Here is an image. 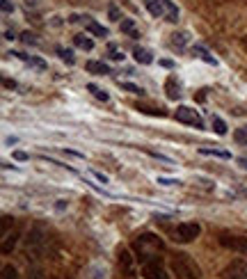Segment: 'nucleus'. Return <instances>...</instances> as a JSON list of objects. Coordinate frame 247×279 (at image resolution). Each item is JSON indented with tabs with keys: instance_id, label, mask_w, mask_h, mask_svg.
I'll use <instances>...</instances> for the list:
<instances>
[{
	"instance_id": "obj_30",
	"label": "nucleus",
	"mask_w": 247,
	"mask_h": 279,
	"mask_svg": "<svg viewBox=\"0 0 247 279\" xmlns=\"http://www.w3.org/2000/svg\"><path fill=\"white\" fill-rule=\"evenodd\" d=\"M55 50H57V55H59V57H62L67 64H73V62H76V57H73V53H71L69 48H59V46H57Z\"/></svg>"
},
{
	"instance_id": "obj_9",
	"label": "nucleus",
	"mask_w": 247,
	"mask_h": 279,
	"mask_svg": "<svg viewBox=\"0 0 247 279\" xmlns=\"http://www.w3.org/2000/svg\"><path fill=\"white\" fill-rule=\"evenodd\" d=\"M222 279H247V261L233 259L231 263H227V268L222 270Z\"/></svg>"
},
{
	"instance_id": "obj_43",
	"label": "nucleus",
	"mask_w": 247,
	"mask_h": 279,
	"mask_svg": "<svg viewBox=\"0 0 247 279\" xmlns=\"http://www.w3.org/2000/svg\"><path fill=\"white\" fill-rule=\"evenodd\" d=\"M245 46H247V44H245Z\"/></svg>"
},
{
	"instance_id": "obj_36",
	"label": "nucleus",
	"mask_w": 247,
	"mask_h": 279,
	"mask_svg": "<svg viewBox=\"0 0 247 279\" xmlns=\"http://www.w3.org/2000/svg\"><path fill=\"white\" fill-rule=\"evenodd\" d=\"M146 153H149L151 158H158V160H165V163H172V158H167V156L158 153V151H149V149H146Z\"/></svg>"
},
{
	"instance_id": "obj_13",
	"label": "nucleus",
	"mask_w": 247,
	"mask_h": 279,
	"mask_svg": "<svg viewBox=\"0 0 247 279\" xmlns=\"http://www.w3.org/2000/svg\"><path fill=\"white\" fill-rule=\"evenodd\" d=\"M165 91H167V99L176 101L178 96H181V85H178V80L174 76H167V80H165Z\"/></svg>"
},
{
	"instance_id": "obj_7",
	"label": "nucleus",
	"mask_w": 247,
	"mask_h": 279,
	"mask_svg": "<svg viewBox=\"0 0 247 279\" xmlns=\"http://www.w3.org/2000/svg\"><path fill=\"white\" fill-rule=\"evenodd\" d=\"M218 240H220V245L227 247V250L247 256V238L245 236H236V233H220Z\"/></svg>"
},
{
	"instance_id": "obj_28",
	"label": "nucleus",
	"mask_w": 247,
	"mask_h": 279,
	"mask_svg": "<svg viewBox=\"0 0 247 279\" xmlns=\"http://www.w3.org/2000/svg\"><path fill=\"white\" fill-rule=\"evenodd\" d=\"M27 279H46V272L41 265H30L27 268Z\"/></svg>"
},
{
	"instance_id": "obj_20",
	"label": "nucleus",
	"mask_w": 247,
	"mask_h": 279,
	"mask_svg": "<svg viewBox=\"0 0 247 279\" xmlns=\"http://www.w3.org/2000/svg\"><path fill=\"white\" fill-rule=\"evenodd\" d=\"M199 153L201 156H215V158H224V160L231 158V153H229L227 149H208V146H201Z\"/></svg>"
},
{
	"instance_id": "obj_41",
	"label": "nucleus",
	"mask_w": 247,
	"mask_h": 279,
	"mask_svg": "<svg viewBox=\"0 0 247 279\" xmlns=\"http://www.w3.org/2000/svg\"><path fill=\"white\" fill-rule=\"evenodd\" d=\"M64 206H67V201H64V199H57V204H55V208H57V210H62Z\"/></svg>"
},
{
	"instance_id": "obj_40",
	"label": "nucleus",
	"mask_w": 247,
	"mask_h": 279,
	"mask_svg": "<svg viewBox=\"0 0 247 279\" xmlns=\"http://www.w3.org/2000/svg\"><path fill=\"white\" fill-rule=\"evenodd\" d=\"M3 87H5V89H16V80H9V78H3Z\"/></svg>"
},
{
	"instance_id": "obj_21",
	"label": "nucleus",
	"mask_w": 247,
	"mask_h": 279,
	"mask_svg": "<svg viewBox=\"0 0 247 279\" xmlns=\"http://www.w3.org/2000/svg\"><path fill=\"white\" fill-rule=\"evenodd\" d=\"M210 126H213V131L218 133V135H227V123H224L222 117L213 114V117H210Z\"/></svg>"
},
{
	"instance_id": "obj_16",
	"label": "nucleus",
	"mask_w": 247,
	"mask_h": 279,
	"mask_svg": "<svg viewBox=\"0 0 247 279\" xmlns=\"http://www.w3.org/2000/svg\"><path fill=\"white\" fill-rule=\"evenodd\" d=\"M85 30L89 32V35H94V37H101V39H103V37H108V27H103L101 23H96V21H87L85 23Z\"/></svg>"
},
{
	"instance_id": "obj_19",
	"label": "nucleus",
	"mask_w": 247,
	"mask_h": 279,
	"mask_svg": "<svg viewBox=\"0 0 247 279\" xmlns=\"http://www.w3.org/2000/svg\"><path fill=\"white\" fill-rule=\"evenodd\" d=\"M73 44L82 50H94V39L91 37H85V35H76L73 37Z\"/></svg>"
},
{
	"instance_id": "obj_27",
	"label": "nucleus",
	"mask_w": 247,
	"mask_h": 279,
	"mask_svg": "<svg viewBox=\"0 0 247 279\" xmlns=\"http://www.w3.org/2000/svg\"><path fill=\"white\" fill-rule=\"evenodd\" d=\"M119 87H121V89H126V91H131V94H135V96H144V89H142L140 85H133V82H121V80H119Z\"/></svg>"
},
{
	"instance_id": "obj_29",
	"label": "nucleus",
	"mask_w": 247,
	"mask_h": 279,
	"mask_svg": "<svg viewBox=\"0 0 247 279\" xmlns=\"http://www.w3.org/2000/svg\"><path fill=\"white\" fill-rule=\"evenodd\" d=\"M137 110L140 112H144V114H153V117H165V110H160V108H146V105H137Z\"/></svg>"
},
{
	"instance_id": "obj_15",
	"label": "nucleus",
	"mask_w": 247,
	"mask_h": 279,
	"mask_svg": "<svg viewBox=\"0 0 247 279\" xmlns=\"http://www.w3.org/2000/svg\"><path fill=\"white\" fill-rule=\"evenodd\" d=\"M119 27H121V32H123V35H128L131 39H137V37H140V32H137L135 21H133V18H121Z\"/></svg>"
},
{
	"instance_id": "obj_38",
	"label": "nucleus",
	"mask_w": 247,
	"mask_h": 279,
	"mask_svg": "<svg viewBox=\"0 0 247 279\" xmlns=\"http://www.w3.org/2000/svg\"><path fill=\"white\" fill-rule=\"evenodd\" d=\"M21 39L25 41L27 46H30V44H37V39H35V35H32V32H23V35H21Z\"/></svg>"
},
{
	"instance_id": "obj_8",
	"label": "nucleus",
	"mask_w": 247,
	"mask_h": 279,
	"mask_svg": "<svg viewBox=\"0 0 247 279\" xmlns=\"http://www.w3.org/2000/svg\"><path fill=\"white\" fill-rule=\"evenodd\" d=\"M117 261H119V270H121L123 277L126 279L135 277V256H133L126 247H121V250L117 252Z\"/></svg>"
},
{
	"instance_id": "obj_42",
	"label": "nucleus",
	"mask_w": 247,
	"mask_h": 279,
	"mask_svg": "<svg viewBox=\"0 0 247 279\" xmlns=\"http://www.w3.org/2000/svg\"><path fill=\"white\" fill-rule=\"evenodd\" d=\"M238 163H240V167L247 169V158H238Z\"/></svg>"
},
{
	"instance_id": "obj_24",
	"label": "nucleus",
	"mask_w": 247,
	"mask_h": 279,
	"mask_svg": "<svg viewBox=\"0 0 247 279\" xmlns=\"http://www.w3.org/2000/svg\"><path fill=\"white\" fill-rule=\"evenodd\" d=\"M233 140H236L238 144L247 146V123H245V126H238L236 131H233Z\"/></svg>"
},
{
	"instance_id": "obj_35",
	"label": "nucleus",
	"mask_w": 247,
	"mask_h": 279,
	"mask_svg": "<svg viewBox=\"0 0 247 279\" xmlns=\"http://www.w3.org/2000/svg\"><path fill=\"white\" fill-rule=\"evenodd\" d=\"M91 176H94V178H96V181H99V183H103V185H105V183L110 181V178L105 176L103 172H96V169H91Z\"/></svg>"
},
{
	"instance_id": "obj_3",
	"label": "nucleus",
	"mask_w": 247,
	"mask_h": 279,
	"mask_svg": "<svg viewBox=\"0 0 247 279\" xmlns=\"http://www.w3.org/2000/svg\"><path fill=\"white\" fill-rule=\"evenodd\" d=\"M172 270L178 274L181 279H201V268L190 254L178 252L172 259Z\"/></svg>"
},
{
	"instance_id": "obj_10",
	"label": "nucleus",
	"mask_w": 247,
	"mask_h": 279,
	"mask_svg": "<svg viewBox=\"0 0 247 279\" xmlns=\"http://www.w3.org/2000/svg\"><path fill=\"white\" fill-rule=\"evenodd\" d=\"M18 236H21V229H14L12 233L3 231V245H0V252H3V254H12V250L18 242Z\"/></svg>"
},
{
	"instance_id": "obj_18",
	"label": "nucleus",
	"mask_w": 247,
	"mask_h": 279,
	"mask_svg": "<svg viewBox=\"0 0 247 279\" xmlns=\"http://www.w3.org/2000/svg\"><path fill=\"white\" fill-rule=\"evenodd\" d=\"M165 3V18H167L169 23H176L178 21V7L172 3V0H163Z\"/></svg>"
},
{
	"instance_id": "obj_6",
	"label": "nucleus",
	"mask_w": 247,
	"mask_h": 279,
	"mask_svg": "<svg viewBox=\"0 0 247 279\" xmlns=\"http://www.w3.org/2000/svg\"><path fill=\"white\" fill-rule=\"evenodd\" d=\"M199 233H201V227L197 222H181V224H176V229H174V240L186 245V242L197 240Z\"/></svg>"
},
{
	"instance_id": "obj_25",
	"label": "nucleus",
	"mask_w": 247,
	"mask_h": 279,
	"mask_svg": "<svg viewBox=\"0 0 247 279\" xmlns=\"http://www.w3.org/2000/svg\"><path fill=\"white\" fill-rule=\"evenodd\" d=\"M0 279H21V274H18V270L14 268L12 263L3 265V274H0Z\"/></svg>"
},
{
	"instance_id": "obj_2",
	"label": "nucleus",
	"mask_w": 247,
	"mask_h": 279,
	"mask_svg": "<svg viewBox=\"0 0 247 279\" xmlns=\"http://www.w3.org/2000/svg\"><path fill=\"white\" fill-rule=\"evenodd\" d=\"M46 242H48V238H46L44 224H35V227L30 229V233L25 236V254H27V261H39V259H44V254H46Z\"/></svg>"
},
{
	"instance_id": "obj_14",
	"label": "nucleus",
	"mask_w": 247,
	"mask_h": 279,
	"mask_svg": "<svg viewBox=\"0 0 247 279\" xmlns=\"http://www.w3.org/2000/svg\"><path fill=\"white\" fill-rule=\"evenodd\" d=\"M9 55H16V57H21V59H25L30 67H35V69H39V71H46L48 69V64L44 62L41 57H35V55H23V53H9Z\"/></svg>"
},
{
	"instance_id": "obj_5",
	"label": "nucleus",
	"mask_w": 247,
	"mask_h": 279,
	"mask_svg": "<svg viewBox=\"0 0 247 279\" xmlns=\"http://www.w3.org/2000/svg\"><path fill=\"white\" fill-rule=\"evenodd\" d=\"M142 277L144 279H169L167 268L163 265V259L153 256V259L144 261V263H142Z\"/></svg>"
},
{
	"instance_id": "obj_37",
	"label": "nucleus",
	"mask_w": 247,
	"mask_h": 279,
	"mask_svg": "<svg viewBox=\"0 0 247 279\" xmlns=\"http://www.w3.org/2000/svg\"><path fill=\"white\" fill-rule=\"evenodd\" d=\"M108 14H110V18H112V21H121V14H119V9L114 7V5L108 9Z\"/></svg>"
},
{
	"instance_id": "obj_12",
	"label": "nucleus",
	"mask_w": 247,
	"mask_h": 279,
	"mask_svg": "<svg viewBox=\"0 0 247 279\" xmlns=\"http://www.w3.org/2000/svg\"><path fill=\"white\" fill-rule=\"evenodd\" d=\"M144 7L153 18H165V3L163 0H144Z\"/></svg>"
},
{
	"instance_id": "obj_39",
	"label": "nucleus",
	"mask_w": 247,
	"mask_h": 279,
	"mask_svg": "<svg viewBox=\"0 0 247 279\" xmlns=\"http://www.w3.org/2000/svg\"><path fill=\"white\" fill-rule=\"evenodd\" d=\"M0 7H3L5 14H12V12H14V5L9 3V0H0Z\"/></svg>"
},
{
	"instance_id": "obj_26",
	"label": "nucleus",
	"mask_w": 247,
	"mask_h": 279,
	"mask_svg": "<svg viewBox=\"0 0 247 279\" xmlns=\"http://www.w3.org/2000/svg\"><path fill=\"white\" fill-rule=\"evenodd\" d=\"M195 53H199V57H201V59H204V62L213 64V67H215V64H218V59H215V57H213V55H210V53H208V50H206V48H204V46H195Z\"/></svg>"
},
{
	"instance_id": "obj_22",
	"label": "nucleus",
	"mask_w": 247,
	"mask_h": 279,
	"mask_svg": "<svg viewBox=\"0 0 247 279\" xmlns=\"http://www.w3.org/2000/svg\"><path fill=\"white\" fill-rule=\"evenodd\" d=\"M188 41H190V35H188V32H174L172 35V44L176 46V48H186Z\"/></svg>"
},
{
	"instance_id": "obj_34",
	"label": "nucleus",
	"mask_w": 247,
	"mask_h": 279,
	"mask_svg": "<svg viewBox=\"0 0 247 279\" xmlns=\"http://www.w3.org/2000/svg\"><path fill=\"white\" fill-rule=\"evenodd\" d=\"M12 158H14V160H21V163H25V160H30V153H25V151H14Z\"/></svg>"
},
{
	"instance_id": "obj_17",
	"label": "nucleus",
	"mask_w": 247,
	"mask_h": 279,
	"mask_svg": "<svg viewBox=\"0 0 247 279\" xmlns=\"http://www.w3.org/2000/svg\"><path fill=\"white\" fill-rule=\"evenodd\" d=\"M133 57H135L137 64H144V67L153 62V55H151L146 48H135V50H133Z\"/></svg>"
},
{
	"instance_id": "obj_4",
	"label": "nucleus",
	"mask_w": 247,
	"mask_h": 279,
	"mask_svg": "<svg viewBox=\"0 0 247 279\" xmlns=\"http://www.w3.org/2000/svg\"><path fill=\"white\" fill-rule=\"evenodd\" d=\"M174 117H176V121L188 123V126L197 128V131L204 128V119H201V114L197 112L195 108H190V105H178L176 112H174Z\"/></svg>"
},
{
	"instance_id": "obj_1",
	"label": "nucleus",
	"mask_w": 247,
	"mask_h": 279,
	"mask_svg": "<svg viewBox=\"0 0 247 279\" xmlns=\"http://www.w3.org/2000/svg\"><path fill=\"white\" fill-rule=\"evenodd\" d=\"M165 247V242L160 240L156 233H140V236L133 240V250H135V259L140 261V263H144V261L153 259V256H158V252Z\"/></svg>"
},
{
	"instance_id": "obj_32",
	"label": "nucleus",
	"mask_w": 247,
	"mask_h": 279,
	"mask_svg": "<svg viewBox=\"0 0 247 279\" xmlns=\"http://www.w3.org/2000/svg\"><path fill=\"white\" fill-rule=\"evenodd\" d=\"M158 183L160 185H183V181H178V178H165V176H158Z\"/></svg>"
},
{
	"instance_id": "obj_33",
	"label": "nucleus",
	"mask_w": 247,
	"mask_h": 279,
	"mask_svg": "<svg viewBox=\"0 0 247 279\" xmlns=\"http://www.w3.org/2000/svg\"><path fill=\"white\" fill-rule=\"evenodd\" d=\"M110 59H117V62H121V59H123V53H121V50H117L114 46H110Z\"/></svg>"
},
{
	"instance_id": "obj_31",
	"label": "nucleus",
	"mask_w": 247,
	"mask_h": 279,
	"mask_svg": "<svg viewBox=\"0 0 247 279\" xmlns=\"http://www.w3.org/2000/svg\"><path fill=\"white\" fill-rule=\"evenodd\" d=\"M89 279H105V270L101 268V265H91L89 268Z\"/></svg>"
},
{
	"instance_id": "obj_11",
	"label": "nucleus",
	"mask_w": 247,
	"mask_h": 279,
	"mask_svg": "<svg viewBox=\"0 0 247 279\" xmlns=\"http://www.w3.org/2000/svg\"><path fill=\"white\" fill-rule=\"evenodd\" d=\"M87 73H94V76H108L110 73V67L105 62H101V59H89V62L85 64Z\"/></svg>"
},
{
	"instance_id": "obj_23",
	"label": "nucleus",
	"mask_w": 247,
	"mask_h": 279,
	"mask_svg": "<svg viewBox=\"0 0 247 279\" xmlns=\"http://www.w3.org/2000/svg\"><path fill=\"white\" fill-rule=\"evenodd\" d=\"M87 89H89L91 94H94L99 101H103V103H105V101H110V94H108V91H105V89H101V87H96L94 82H89V85H87Z\"/></svg>"
}]
</instances>
